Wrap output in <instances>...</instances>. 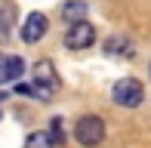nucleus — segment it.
Listing matches in <instances>:
<instances>
[{
    "label": "nucleus",
    "mask_w": 151,
    "mask_h": 148,
    "mask_svg": "<svg viewBox=\"0 0 151 148\" xmlns=\"http://www.w3.org/2000/svg\"><path fill=\"white\" fill-rule=\"evenodd\" d=\"M9 25H16V6L3 3V6H0V40L9 34Z\"/></svg>",
    "instance_id": "8"
},
{
    "label": "nucleus",
    "mask_w": 151,
    "mask_h": 148,
    "mask_svg": "<svg viewBox=\"0 0 151 148\" xmlns=\"http://www.w3.org/2000/svg\"><path fill=\"white\" fill-rule=\"evenodd\" d=\"M25 71L22 56H0V83H9Z\"/></svg>",
    "instance_id": "6"
},
{
    "label": "nucleus",
    "mask_w": 151,
    "mask_h": 148,
    "mask_svg": "<svg viewBox=\"0 0 151 148\" xmlns=\"http://www.w3.org/2000/svg\"><path fill=\"white\" fill-rule=\"evenodd\" d=\"M46 25L50 22H46L43 12H31V16L25 19V25H22V40L25 43H37V40L46 34Z\"/></svg>",
    "instance_id": "5"
},
{
    "label": "nucleus",
    "mask_w": 151,
    "mask_h": 148,
    "mask_svg": "<svg viewBox=\"0 0 151 148\" xmlns=\"http://www.w3.org/2000/svg\"><path fill=\"white\" fill-rule=\"evenodd\" d=\"M62 16L68 19V22H83V16H86V3L83 0H71V3H65L62 6Z\"/></svg>",
    "instance_id": "7"
},
{
    "label": "nucleus",
    "mask_w": 151,
    "mask_h": 148,
    "mask_svg": "<svg viewBox=\"0 0 151 148\" xmlns=\"http://www.w3.org/2000/svg\"><path fill=\"white\" fill-rule=\"evenodd\" d=\"M74 136H77L80 145L96 148L102 139H105V124H102V117H96V114H83V117L74 124Z\"/></svg>",
    "instance_id": "1"
},
{
    "label": "nucleus",
    "mask_w": 151,
    "mask_h": 148,
    "mask_svg": "<svg viewBox=\"0 0 151 148\" xmlns=\"http://www.w3.org/2000/svg\"><path fill=\"white\" fill-rule=\"evenodd\" d=\"M50 136L56 139V145L62 142V120H59V117H52V133H50Z\"/></svg>",
    "instance_id": "11"
},
{
    "label": "nucleus",
    "mask_w": 151,
    "mask_h": 148,
    "mask_svg": "<svg viewBox=\"0 0 151 148\" xmlns=\"http://www.w3.org/2000/svg\"><path fill=\"white\" fill-rule=\"evenodd\" d=\"M0 117H3V111H0Z\"/></svg>",
    "instance_id": "12"
},
{
    "label": "nucleus",
    "mask_w": 151,
    "mask_h": 148,
    "mask_svg": "<svg viewBox=\"0 0 151 148\" xmlns=\"http://www.w3.org/2000/svg\"><path fill=\"white\" fill-rule=\"evenodd\" d=\"M105 50L111 52V56H117V52H120V56H129V52H133V50H129V40L123 37V34H120V37H117V34H114V37H108Z\"/></svg>",
    "instance_id": "10"
},
{
    "label": "nucleus",
    "mask_w": 151,
    "mask_h": 148,
    "mask_svg": "<svg viewBox=\"0 0 151 148\" xmlns=\"http://www.w3.org/2000/svg\"><path fill=\"white\" fill-rule=\"evenodd\" d=\"M111 96H114L117 105H123V108H139L142 99H145V86H142L136 77H123V80L114 83Z\"/></svg>",
    "instance_id": "2"
},
{
    "label": "nucleus",
    "mask_w": 151,
    "mask_h": 148,
    "mask_svg": "<svg viewBox=\"0 0 151 148\" xmlns=\"http://www.w3.org/2000/svg\"><path fill=\"white\" fill-rule=\"evenodd\" d=\"M34 90H37V99H50L52 93L59 90V77H56V68H52L50 59H40L34 65Z\"/></svg>",
    "instance_id": "3"
},
{
    "label": "nucleus",
    "mask_w": 151,
    "mask_h": 148,
    "mask_svg": "<svg viewBox=\"0 0 151 148\" xmlns=\"http://www.w3.org/2000/svg\"><path fill=\"white\" fill-rule=\"evenodd\" d=\"M25 148H56V139L40 130V133H31V136L25 139Z\"/></svg>",
    "instance_id": "9"
},
{
    "label": "nucleus",
    "mask_w": 151,
    "mask_h": 148,
    "mask_svg": "<svg viewBox=\"0 0 151 148\" xmlns=\"http://www.w3.org/2000/svg\"><path fill=\"white\" fill-rule=\"evenodd\" d=\"M93 40H96V28L83 19V22H74L71 28H68V34H65V46H68V50H90Z\"/></svg>",
    "instance_id": "4"
}]
</instances>
